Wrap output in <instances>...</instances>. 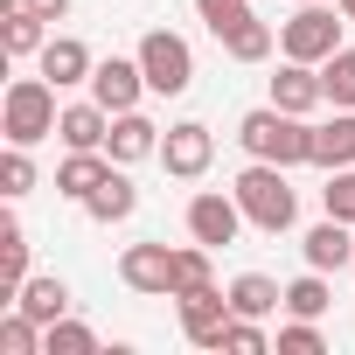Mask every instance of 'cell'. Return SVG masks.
<instances>
[{
  "label": "cell",
  "instance_id": "e0dca14e",
  "mask_svg": "<svg viewBox=\"0 0 355 355\" xmlns=\"http://www.w3.org/2000/svg\"><path fill=\"white\" fill-rule=\"evenodd\" d=\"M56 139H63V146H105V139H112V112H105L98 98H84V105H63V119H56Z\"/></svg>",
  "mask_w": 355,
  "mask_h": 355
},
{
  "label": "cell",
  "instance_id": "484cf974",
  "mask_svg": "<svg viewBox=\"0 0 355 355\" xmlns=\"http://www.w3.org/2000/svg\"><path fill=\"white\" fill-rule=\"evenodd\" d=\"M202 286H216L209 244H182V251H174V300H182V293H202Z\"/></svg>",
  "mask_w": 355,
  "mask_h": 355
},
{
  "label": "cell",
  "instance_id": "4fadbf2b",
  "mask_svg": "<svg viewBox=\"0 0 355 355\" xmlns=\"http://www.w3.org/2000/svg\"><path fill=\"white\" fill-rule=\"evenodd\" d=\"M272 105H279V112H300V119H306V112H320V105H327V84H320V70L286 56V63H279V77H272Z\"/></svg>",
  "mask_w": 355,
  "mask_h": 355
},
{
  "label": "cell",
  "instance_id": "d6986e66",
  "mask_svg": "<svg viewBox=\"0 0 355 355\" xmlns=\"http://www.w3.org/2000/svg\"><path fill=\"white\" fill-rule=\"evenodd\" d=\"M132 209H139V189H132V174H125V167H112L105 182H98V196L84 202V216H91V223H125Z\"/></svg>",
  "mask_w": 355,
  "mask_h": 355
},
{
  "label": "cell",
  "instance_id": "ac0fdd59",
  "mask_svg": "<svg viewBox=\"0 0 355 355\" xmlns=\"http://www.w3.org/2000/svg\"><path fill=\"white\" fill-rule=\"evenodd\" d=\"M313 167H355V112H334L313 125Z\"/></svg>",
  "mask_w": 355,
  "mask_h": 355
},
{
  "label": "cell",
  "instance_id": "44dd1931",
  "mask_svg": "<svg viewBox=\"0 0 355 355\" xmlns=\"http://www.w3.org/2000/svg\"><path fill=\"white\" fill-rule=\"evenodd\" d=\"M28 286V230L15 223V216H0V293H21Z\"/></svg>",
  "mask_w": 355,
  "mask_h": 355
},
{
  "label": "cell",
  "instance_id": "4316f807",
  "mask_svg": "<svg viewBox=\"0 0 355 355\" xmlns=\"http://www.w3.org/2000/svg\"><path fill=\"white\" fill-rule=\"evenodd\" d=\"M42 355H98V334H91L84 320H70V313H63V320H49V327H42Z\"/></svg>",
  "mask_w": 355,
  "mask_h": 355
},
{
  "label": "cell",
  "instance_id": "8fae6325",
  "mask_svg": "<svg viewBox=\"0 0 355 355\" xmlns=\"http://www.w3.org/2000/svg\"><path fill=\"white\" fill-rule=\"evenodd\" d=\"M160 132H167V125H153L146 112H112V139H105V153H112L119 167H132V160H160Z\"/></svg>",
  "mask_w": 355,
  "mask_h": 355
},
{
  "label": "cell",
  "instance_id": "e575fe53",
  "mask_svg": "<svg viewBox=\"0 0 355 355\" xmlns=\"http://www.w3.org/2000/svg\"><path fill=\"white\" fill-rule=\"evenodd\" d=\"M334 8H341V15H348V21H355V0H334Z\"/></svg>",
  "mask_w": 355,
  "mask_h": 355
},
{
  "label": "cell",
  "instance_id": "9a60e30c",
  "mask_svg": "<svg viewBox=\"0 0 355 355\" xmlns=\"http://www.w3.org/2000/svg\"><path fill=\"white\" fill-rule=\"evenodd\" d=\"M35 63H42V77H49L56 91H70V84H91V70H98V56H91L77 35H49V49H42Z\"/></svg>",
  "mask_w": 355,
  "mask_h": 355
},
{
  "label": "cell",
  "instance_id": "ba28073f",
  "mask_svg": "<svg viewBox=\"0 0 355 355\" xmlns=\"http://www.w3.org/2000/svg\"><path fill=\"white\" fill-rule=\"evenodd\" d=\"M119 279L139 300H174V251L167 244H125L119 251Z\"/></svg>",
  "mask_w": 355,
  "mask_h": 355
},
{
  "label": "cell",
  "instance_id": "6da1fadb",
  "mask_svg": "<svg viewBox=\"0 0 355 355\" xmlns=\"http://www.w3.org/2000/svg\"><path fill=\"white\" fill-rule=\"evenodd\" d=\"M237 146H244L251 160H272V167H300V160H313V125H306L300 112L258 105V112H244V119H237Z\"/></svg>",
  "mask_w": 355,
  "mask_h": 355
},
{
  "label": "cell",
  "instance_id": "8992f818",
  "mask_svg": "<svg viewBox=\"0 0 355 355\" xmlns=\"http://www.w3.org/2000/svg\"><path fill=\"white\" fill-rule=\"evenodd\" d=\"M209 160H216V132H209L202 119H182V125L160 132V167L174 174V182H202Z\"/></svg>",
  "mask_w": 355,
  "mask_h": 355
},
{
  "label": "cell",
  "instance_id": "52a82bcc",
  "mask_svg": "<svg viewBox=\"0 0 355 355\" xmlns=\"http://www.w3.org/2000/svg\"><path fill=\"white\" fill-rule=\"evenodd\" d=\"M189 237H196V244H209V251L237 244V237H244V202H237V196H223V189L189 196Z\"/></svg>",
  "mask_w": 355,
  "mask_h": 355
},
{
  "label": "cell",
  "instance_id": "2e32d148",
  "mask_svg": "<svg viewBox=\"0 0 355 355\" xmlns=\"http://www.w3.org/2000/svg\"><path fill=\"white\" fill-rule=\"evenodd\" d=\"M223 293H230V313H244V320H265V313H279V306H286V286H279V279H265V272H237Z\"/></svg>",
  "mask_w": 355,
  "mask_h": 355
},
{
  "label": "cell",
  "instance_id": "603a6c76",
  "mask_svg": "<svg viewBox=\"0 0 355 355\" xmlns=\"http://www.w3.org/2000/svg\"><path fill=\"white\" fill-rule=\"evenodd\" d=\"M272 49H279V35H272V21H258V15L223 35V56H230V63H265Z\"/></svg>",
  "mask_w": 355,
  "mask_h": 355
},
{
  "label": "cell",
  "instance_id": "f546056e",
  "mask_svg": "<svg viewBox=\"0 0 355 355\" xmlns=\"http://www.w3.org/2000/svg\"><path fill=\"white\" fill-rule=\"evenodd\" d=\"M196 15H202V28L223 42L230 28H244V21H251V0H196Z\"/></svg>",
  "mask_w": 355,
  "mask_h": 355
},
{
  "label": "cell",
  "instance_id": "83f0119b",
  "mask_svg": "<svg viewBox=\"0 0 355 355\" xmlns=\"http://www.w3.org/2000/svg\"><path fill=\"white\" fill-rule=\"evenodd\" d=\"M0 355H42V320H28L21 306L0 313Z\"/></svg>",
  "mask_w": 355,
  "mask_h": 355
},
{
  "label": "cell",
  "instance_id": "7a4b0ae2",
  "mask_svg": "<svg viewBox=\"0 0 355 355\" xmlns=\"http://www.w3.org/2000/svg\"><path fill=\"white\" fill-rule=\"evenodd\" d=\"M230 196L244 202V223L265 230V237H286V230L300 223V196H293V182H286V167H272V160H251L237 182H230Z\"/></svg>",
  "mask_w": 355,
  "mask_h": 355
},
{
  "label": "cell",
  "instance_id": "9c48e42d",
  "mask_svg": "<svg viewBox=\"0 0 355 355\" xmlns=\"http://www.w3.org/2000/svg\"><path fill=\"white\" fill-rule=\"evenodd\" d=\"M182 334L196 348H223V327H230V293L223 286H202V293H182Z\"/></svg>",
  "mask_w": 355,
  "mask_h": 355
},
{
  "label": "cell",
  "instance_id": "5b68a950",
  "mask_svg": "<svg viewBox=\"0 0 355 355\" xmlns=\"http://www.w3.org/2000/svg\"><path fill=\"white\" fill-rule=\"evenodd\" d=\"M139 70H146V91L182 98V91L196 84V49L174 35V28H146V35H139Z\"/></svg>",
  "mask_w": 355,
  "mask_h": 355
},
{
  "label": "cell",
  "instance_id": "d6a6232c",
  "mask_svg": "<svg viewBox=\"0 0 355 355\" xmlns=\"http://www.w3.org/2000/svg\"><path fill=\"white\" fill-rule=\"evenodd\" d=\"M223 348H230V355H265V348H272V334H265L258 320L230 313V327H223Z\"/></svg>",
  "mask_w": 355,
  "mask_h": 355
},
{
  "label": "cell",
  "instance_id": "7c38bea8",
  "mask_svg": "<svg viewBox=\"0 0 355 355\" xmlns=\"http://www.w3.org/2000/svg\"><path fill=\"white\" fill-rule=\"evenodd\" d=\"M112 167H119V160H112L105 146H70V160L56 167V196H63V202H91Z\"/></svg>",
  "mask_w": 355,
  "mask_h": 355
},
{
  "label": "cell",
  "instance_id": "30bf717a",
  "mask_svg": "<svg viewBox=\"0 0 355 355\" xmlns=\"http://www.w3.org/2000/svg\"><path fill=\"white\" fill-rule=\"evenodd\" d=\"M91 98H98L105 112H139V98H146L139 56H105V63L91 70Z\"/></svg>",
  "mask_w": 355,
  "mask_h": 355
},
{
  "label": "cell",
  "instance_id": "836d02e7",
  "mask_svg": "<svg viewBox=\"0 0 355 355\" xmlns=\"http://www.w3.org/2000/svg\"><path fill=\"white\" fill-rule=\"evenodd\" d=\"M28 8H35L42 21H63V15H70V0H28Z\"/></svg>",
  "mask_w": 355,
  "mask_h": 355
},
{
  "label": "cell",
  "instance_id": "ffe728a7",
  "mask_svg": "<svg viewBox=\"0 0 355 355\" xmlns=\"http://www.w3.org/2000/svg\"><path fill=\"white\" fill-rule=\"evenodd\" d=\"M0 42H8L15 63H28V56L49 49V21H42L35 8H15V15H0Z\"/></svg>",
  "mask_w": 355,
  "mask_h": 355
},
{
  "label": "cell",
  "instance_id": "5bb4252c",
  "mask_svg": "<svg viewBox=\"0 0 355 355\" xmlns=\"http://www.w3.org/2000/svg\"><path fill=\"white\" fill-rule=\"evenodd\" d=\"M300 258H306L313 272H341V265H355V223H341V216L313 223V230L300 237Z\"/></svg>",
  "mask_w": 355,
  "mask_h": 355
},
{
  "label": "cell",
  "instance_id": "d4e9b609",
  "mask_svg": "<svg viewBox=\"0 0 355 355\" xmlns=\"http://www.w3.org/2000/svg\"><path fill=\"white\" fill-rule=\"evenodd\" d=\"M320 84H327V105H334V112H355V49H348V42L320 63Z\"/></svg>",
  "mask_w": 355,
  "mask_h": 355
},
{
  "label": "cell",
  "instance_id": "7402d4cb",
  "mask_svg": "<svg viewBox=\"0 0 355 355\" xmlns=\"http://www.w3.org/2000/svg\"><path fill=\"white\" fill-rule=\"evenodd\" d=\"M8 306H21L28 320H42V327H49V320H63V313H70V286H63V279H28Z\"/></svg>",
  "mask_w": 355,
  "mask_h": 355
},
{
  "label": "cell",
  "instance_id": "1f68e13d",
  "mask_svg": "<svg viewBox=\"0 0 355 355\" xmlns=\"http://www.w3.org/2000/svg\"><path fill=\"white\" fill-rule=\"evenodd\" d=\"M320 209H327V216H341V223H355V167H334V174H327Z\"/></svg>",
  "mask_w": 355,
  "mask_h": 355
},
{
  "label": "cell",
  "instance_id": "d590c367",
  "mask_svg": "<svg viewBox=\"0 0 355 355\" xmlns=\"http://www.w3.org/2000/svg\"><path fill=\"white\" fill-rule=\"evenodd\" d=\"M348 272H355V265H348Z\"/></svg>",
  "mask_w": 355,
  "mask_h": 355
},
{
  "label": "cell",
  "instance_id": "cb8c5ba5",
  "mask_svg": "<svg viewBox=\"0 0 355 355\" xmlns=\"http://www.w3.org/2000/svg\"><path fill=\"white\" fill-rule=\"evenodd\" d=\"M327 306H334V293H327V272H313V265H306V272L286 286V313H300V320H320Z\"/></svg>",
  "mask_w": 355,
  "mask_h": 355
},
{
  "label": "cell",
  "instance_id": "277c9868",
  "mask_svg": "<svg viewBox=\"0 0 355 355\" xmlns=\"http://www.w3.org/2000/svg\"><path fill=\"white\" fill-rule=\"evenodd\" d=\"M341 8H327V0H300V15L293 21H279V56H293V63H327L334 49H341Z\"/></svg>",
  "mask_w": 355,
  "mask_h": 355
},
{
  "label": "cell",
  "instance_id": "3957f363",
  "mask_svg": "<svg viewBox=\"0 0 355 355\" xmlns=\"http://www.w3.org/2000/svg\"><path fill=\"white\" fill-rule=\"evenodd\" d=\"M56 84L35 70V77H15L8 98H0V132H8V146H42L56 132Z\"/></svg>",
  "mask_w": 355,
  "mask_h": 355
},
{
  "label": "cell",
  "instance_id": "4dcf8cb0",
  "mask_svg": "<svg viewBox=\"0 0 355 355\" xmlns=\"http://www.w3.org/2000/svg\"><path fill=\"white\" fill-rule=\"evenodd\" d=\"M28 189H35V160H28V146H8V160H0V196L21 202Z\"/></svg>",
  "mask_w": 355,
  "mask_h": 355
},
{
  "label": "cell",
  "instance_id": "f1b7e54d",
  "mask_svg": "<svg viewBox=\"0 0 355 355\" xmlns=\"http://www.w3.org/2000/svg\"><path fill=\"white\" fill-rule=\"evenodd\" d=\"M272 348H279V355H327V334H320V320H300V313H293Z\"/></svg>",
  "mask_w": 355,
  "mask_h": 355
}]
</instances>
